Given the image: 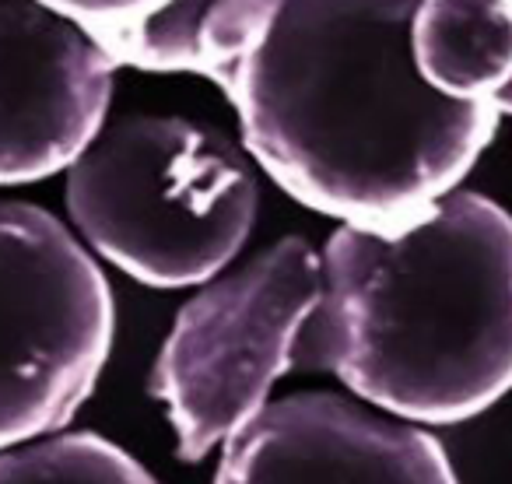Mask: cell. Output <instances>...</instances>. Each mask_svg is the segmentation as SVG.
Masks as SVG:
<instances>
[{
	"label": "cell",
	"mask_w": 512,
	"mask_h": 484,
	"mask_svg": "<svg viewBox=\"0 0 512 484\" xmlns=\"http://www.w3.org/2000/svg\"><path fill=\"white\" fill-rule=\"evenodd\" d=\"M421 0H288L225 78L249 155L288 197L365 232H400L460 190L498 134L491 102L425 85Z\"/></svg>",
	"instance_id": "cell-1"
},
{
	"label": "cell",
	"mask_w": 512,
	"mask_h": 484,
	"mask_svg": "<svg viewBox=\"0 0 512 484\" xmlns=\"http://www.w3.org/2000/svg\"><path fill=\"white\" fill-rule=\"evenodd\" d=\"M320 299L323 257L288 235L179 309L148 390L169 411L183 460H204L264 411Z\"/></svg>",
	"instance_id": "cell-4"
},
{
	"label": "cell",
	"mask_w": 512,
	"mask_h": 484,
	"mask_svg": "<svg viewBox=\"0 0 512 484\" xmlns=\"http://www.w3.org/2000/svg\"><path fill=\"white\" fill-rule=\"evenodd\" d=\"M411 53L439 95L495 106L512 85V0H421Z\"/></svg>",
	"instance_id": "cell-9"
},
{
	"label": "cell",
	"mask_w": 512,
	"mask_h": 484,
	"mask_svg": "<svg viewBox=\"0 0 512 484\" xmlns=\"http://www.w3.org/2000/svg\"><path fill=\"white\" fill-rule=\"evenodd\" d=\"M113 334V292L92 253L50 211L0 200V449L81 411Z\"/></svg>",
	"instance_id": "cell-5"
},
{
	"label": "cell",
	"mask_w": 512,
	"mask_h": 484,
	"mask_svg": "<svg viewBox=\"0 0 512 484\" xmlns=\"http://www.w3.org/2000/svg\"><path fill=\"white\" fill-rule=\"evenodd\" d=\"M43 4L57 11V15L78 22L92 36H102V32H120L130 29V25H141L144 18L158 15L172 0H43Z\"/></svg>",
	"instance_id": "cell-11"
},
{
	"label": "cell",
	"mask_w": 512,
	"mask_h": 484,
	"mask_svg": "<svg viewBox=\"0 0 512 484\" xmlns=\"http://www.w3.org/2000/svg\"><path fill=\"white\" fill-rule=\"evenodd\" d=\"M116 60L43 0H0V186L64 172L106 127Z\"/></svg>",
	"instance_id": "cell-6"
},
{
	"label": "cell",
	"mask_w": 512,
	"mask_h": 484,
	"mask_svg": "<svg viewBox=\"0 0 512 484\" xmlns=\"http://www.w3.org/2000/svg\"><path fill=\"white\" fill-rule=\"evenodd\" d=\"M0 484H158L127 449L92 432L39 435L0 449Z\"/></svg>",
	"instance_id": "cell-10"
},
{
	"label": "cell",
	"mask_w": 512,
	"mask_h": 484,
	"mask_svg": "<svg viewBox=\"0 0 512 484\" xmlns=\"http://www.w3.org/2000/svg\"><path fill=\"white\" fill-rule=\"evenodd\" d=\"M495 109H498V113H502V116H512V85L505 88V92L495 99Z\"/></svg>",
	"instance_id": "cell-12"
},
{
	"label": "cell",
	"mask_w": 512,
	"mask_h": 484,
	"mask_svg": "<svg viewBox=\"0 0 512 484\" xmlns=\"http://www.w3.org/2000/svg\"><path fill=\"white\" fill-rule=\"evenodd\" d=\"M295 369L414 425L495 407L512 393V214L456 190L400 232L341 225Z\"/></svg>",
	"instance_id": "cell-2"
},
{
	"label": "cell",
	"mask_w": 512,
	"mask_h": 484,
	"mask_svg": "<svg viewBox=\"0 0 512 484\" xmlns=\"http://www.w3.org/2000/svg\"><path fill=\"white\" fill-rule=\"evenodd\" d=\"M288 0H172L158 15L95 36L120 67L225 81L274 29Z\"/></svg>",
	"instance_id": "cell-8"
},
{
	"label": "cell",
	"mask_w": 512,
	"mask_h": 484,
	"mask_svg": "<svg viewBox=\"0 0 512 484\" xmlns=\"http://www.w3.org/2000/svg\"><path fill=\"white\" fill-rule=\"evenodd\" d=\"M214 484H460L442 442L365 400H274L225 442Z\"/></svg>",
	"instance_id": "cell-7"
},
{
	"label": "cell",
	"mask_w": 512,
	"mask_h": 484,
	"mask_svg": "<svg viewBox=\"0 0 512 484\" xmlns=\"http://www.w3.org/2000/svg\"><path fill=\"white\" fill-rule=\"evenodd\" d=\"M260 186L225 134L183 116H123L67 169V211L99 257L148 288L218 278L253 232Z\"/></svg>",
	"instance_id": "cell-3"
}]
</instances>
